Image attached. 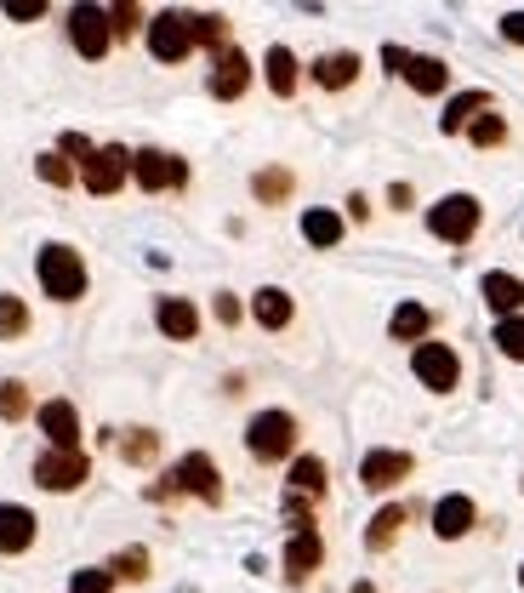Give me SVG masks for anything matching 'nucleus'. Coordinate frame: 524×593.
Returning <instances> with one entry per match:
<instances>
[{"label": "nucleus", "instance_id": "nucleus-1", "mask_svg": "<svg viewBox=\"0 0 524 593\" xmlns=\"http://www.w3.org/2000/svg\"><path fill=\"white\" fill-rule=\"evenodd\" d=\"M35 274H41V291L52 296V303H75V296H86V262H80L75 246H41Z\"/></svg>", "mask_w": 524, "mask_h": 593}, {"label": "nucleus", "instance_id": "nucleus-2", "mask_svg": "<svg viewBox=\"0 0 524 593\" xmlns=\"http://www.w3.org/2000/svg\"><path fill=\"white\" fill-rule=\"evenodd\" d=\"M245 445L256 463H285L297 451V417L291 411H256L251 428H245Z\"/></svg>", "mask_w": 524, "mask_h": 593}, {"label": "nucleus", "instance_id": "nucleus-3", "mask_svg": "<svg viewBox=\"0 0 524 593\" xmlns=\"http://www.w3.org/2000/svg\"><path fill=\"white\" fill-rule=\"evenodd\" d=\"M172 490H188V497H200V503H211V508H217V503H222V479H217V463H211L206 451H188L183 463L172 468V479L154 490V497H172Z\"/></svg>", "mask_w": 524, "mask_h": 593}, {"label": "nucleus", "instance_id": "nucleus-4", "mask_svg": "<svg viewBox=\"0 0 524 593\" xmlns=\"http://www.w3.org/2000/svg\"><path fill=\"white\" fill-rule=\"evenodd\" d=\"M428 235H439L445 246H468L479 235V201L473 194H445L428 212Z\"/></svg>", "mask_w": 524, "mask_h": 593}, {"label": "nucleus", "instance_id": "nucleus-5", "mask_svg": "<svg viewBox=\"0 0 524 593\" xmlns=\"http://www.w3.org/2000/svg\"><path fill=\"white\" fill-rule=\"evenodd\" d=\"M149 52L160 63H183L194 52V18L188 12H154L149 18Z\"/></svg>", "mask_w": 524, "mask_h": 593}, {"label": "nucleus", "instance_id": "nucleus-6", "mask_svg": "<svg viewBox=\"0 0 524 593\" xmlns=\"http://www.w3.org/2000/svg\"><path fill=\"white\" fill-rule=\"evenodd\" d=\"M131 177H138V188H149V194H166V188L188 183V166L166 149H138L131 154Z\"/></svg>", "mask_w": 524, "mask_h": 593}, {"label": "nucleus", "instance_id": "nucleus-7", "mask_svg": "<svg viewBox=\"0 0 524 593\" xmlns=\"http://www.w3.org/2000/svg\"><path fill=\"white\" fill-rule=\"evenodd\" d=\"M411 371H416L422 382H428L434 393H450L456 382H462V359H456V348H450V343H416Z\"/></svg>", "mask_w": 524, "mask_h": 593}, {"label": "nucleus", "instance_id": "nucleus-8", "mask_svg": "<svg viewBox=\"0 0 524 593\" xmlns=\"http://www.w3.org/2000/svg\"><path fill=\"white\" fill-rule=\"evenodd\" d=\"M91 474V463L80 451H41V463H35V485L41 490H80Z\"/></svg>", "mask_w": 524, "mask_h": 593}, {"label": "nucleus", "instance_id": "nucleus-9", "mask_svg": "<svg viewBox=\"0 0 524 593\" xmlns=\"http://www.w3.org/2000/svg\"><path fill=\"white\" fill-rule=\"evenodd\" d=\"M69 41H75V52L80 57H103L109 52V41H114V29H109V12L103 7H75L69 12Z\"/></svg>", "mask_w": 524, "mask_h": 593}, {"label": "nucleus", "instance_id": "nucleus-10", "mask_svg": "<svg viewBox=\"0 0 524 593\" xmlns=\"http://www.w3.org/2000/svg\"><path fill=\"white\" fill-rule=\"evenodd\" d=\"M131 177V154L120 149V143H109V149H97L86 166H80V183L91 188V194H114L120 183Z\"/></svg>", "mask_w": 524, "mask_h": 593}, {"label": "nucleus", "instance_id": "nucleus-11", "mask_svg": "<svg viewBox=\"0 0 524 593\" xmlns=\"http://www.w3.org/2000/svg\"><path fill=\"white\" fill-rule=\"evenodd\" d=\"M411 468H416L411 451H371L365 463H359V485L365 490H393L400 479H411Z\"/></svg>", "mask_w": 524, "mask_h": 593}, {"label": "nucleus", "instance_id": "nucleus-12", "mask_svg": "<svg viewBox=\"0 0 524 593\" xmlns=\"http://www.w3.org/2000/svg\"><path fill=\"white\" fill-rule=\"evenodd\" d=\"M41 434L52 440V451H80V411L69 400H46L41 406Z\"/></svg>", "mask_w": 524, "mask_h": 593}, {"label": "nucleus", "instance_id": "nucleus-13", "mask_svg": "<svg viewBox=\"0 0 524 593\" xmlns=\"http://www.w3.org/2000/svg\"><path fill=\"white\" fill-rule=\"evenodd\" d=\"M319 565H325L319 531H291V542H285V576H291V582H308Z\"/></svg>", "mask_w": 524, "mask_h": 593}, {"label": "nucleus", "instance_id": "nucleus-14", "mask_svg": "<svg viewBox=\"0 0 524 593\" xmlns=\"http://www.w3.org/2000/svg\"><path fill=\"white\" fill-rule=\"evenodd\" d=\"M473 519H479V508H473V497H439V508H434V537H445V542H456V537H468L473 531Z\"/></svg>", "mask_w": 524, "mask_h": 593}, {"label": "nucleus", "instance_id": "nucleus-15", "mask_svg": "<svg viewBox=\"0 0 524 593\" xmlns=\"http://www.w3.org/2000/svg\"><path fill=\"white\" fill-rule=\"evenodd\" d=\"M35 548V514L23 503H0V553H29Z\"/></svg>", "mask_w": 524, "mask_h": 593}, {"label": "nucleus", "instance_id": "nucleus-16", "mask_svg": "<svg viewBox=\"0 0 524 593\" xmlns=\"http://www.w3.org/2000/svg\"><path fill=\"white\" fill-rule=\"evenodd\" d=\"M245 86H251V57L240 46H228L217 57V69H211V97H222V104H228V97H240Z\"/></svg>", "mask_w": 524, "mask_h": 593}, {"label": "nucleus", "instance_id": "nucleus-17", "mask_svg": "<svg viewBox=\"0 0 524 593\" xmlns=\"http://www.w3.org/2000/svg\"><path fill=\"white\" fill-rule=\"evenodd\" d=\"M154 320H160V332H166L172 343H188L194 332H200V314H194V303H188V296H160Z\"/></svg>", "mask_w": 524, "mask_h": 593}, {"label": "nucleus", "instance_id": "nucleus-18", "mask_svg": "<svg viewBox=\"0 0 524 593\" xmlns=\"http://www.w3.org/2000/svg\"><path fill=\"white\" fill-rule=\"evenodd\" d=\"M479 291H484V303L496 309L502 320H513V314L524 309V280H518V274H502V269H496V274L479 280Z\"/></svg>", "mask_w": 524, "mask_h": 593}, {"label": "nucleus", "instance_id": "nucleus-19", "mask_svg": "<svg viewBox=\"0 0 524 593\" xmlns=\"http://www.w3.org/2000/svg\"><path fill=\"white\" fill-rule=\"evenodd\" d=\"M251 314H256L262 332H280V325H291V291H280V285H262V291L251 296Z\"/></svg>", "mask_w": 524, "mask_h": 593}, {"label": "nucleus", "instance_id": "nucleus-20", "mask_svg": "<svg viewBox=\"0 0 524 593\" xmlns=\"http://www.w3.org/2000/svg\"><path fill=\"white\" fill-rule=\"evenodd\" d=\"M314 80H319L325 91L353 86V80H359V57H353V52H325V57L314 63Z\"/></svg>", "mask_w": 524, "mask_h": 593}, {"label": "nucleus", "instance_id": "nucleus-21", "mask_svg": "<svg viewBox=\"0 0 524 593\" xmlns=\"http://www.w3.org/2000/svg\"><path fill=\"white\" fill-rule=\"evenodd\" d=\"M484 109H490V91H462V97H450V109L439 115V131H468Z\"/></svg>", "mask_w": 524, "mask_h": 593}, {"label": "nucleus", "instance_id": "nucleus-22", "mask_svg": "<svg viewBox=\"0 0 524 593\" xmlns=\"http://www.w3.org/2000/svg\"><path fill=\"white\" fill-rule=\"evenodd\" d=\"M405 80H411L422 97H439V91L450 86V69H445L439 57H411V63H405Z\"/></svg>", "mask_w": 524, "mask_h": 593}, {"label": "nucleus", "instance_id": "nucleus-23", "mask_svg": "<svg viewBox=\"0 0 524 593\" xmlns=\"http://www.w3.org/2000/svg\"><path fill=\"white\" fill-rule=\"evenodd\" d=\"M428 325H434V314L422 303H400L387 320V332H393V343H416V337H428Z\"/></svg>", "mask_w": 524, "mask_h": 593}, {"label": "nucleus", "instance_id": "nucleus-24", "mask_svg": "<svg viewBox=\"0 0 524 593\" xmlns=\"http://www.w3.org/2000/svg\"><path fill=\"white\" fill-rule=\"evenodd\" d=\"M262 69H269L274 97H291V91H297V57H291V46H269V57H262Z\"/></svg>", "mask_w": 524, "mask_h": 593}, {"label": "nucleus", "instance_id": "nucleus-25", "mask_svg": "<svg viewBox=\"0 0 524 593\" xmlns=\"http://www.w3.org/2000/svg\"><path fill=\"white\" fill-rule=\"evenodd\" d=\"M291 497H325V463L319 456H297V463H291Z\"/></svg>", "mask_w": 524, "mask_h": 593}, {"label": "nucleus", "instance_id": "nucleus-26", "mask_svg": "<svg viewBox=\"0 0 524 593\" xmlns=\"http://www.w3.org/2000/svg\"><path fill=\"white\" fill-rule=\"evenodd\" d=\"M303 240H308V246H337V240H342V217L325 212V206H319V212H303Z\"/></svg>", "mask_w": 524, "mask_h": 593}, {"label": "nucleus", "instance_id": "nucleus-27", "mask_svg": "<svg viewBox=\"0 0 524 593\" xmlns=\"http://www.w3.org/2000/svg\"><path fill=\"white\" fill-rule=\"evenodd\" d=\"M400 525H405V508H382L376 519H371V531H365V548H393V537H400Z\"/></svg>", "mask_w": 524, "mask_h": 593}, {"label": "nucleus", "instance_id": "nucleus-28", "mask_svg": "<svg viewBox=\"0 0 524 593\" xmlns=\"http://www.w3.org/2000/svg\"><path fill=\"white\" fill-rule=\"evenodd\" d=\"M29 332V309H23V296H12V291H0V337H23Z\"/></svg>", "mask_w": 524, "mask_h": 593}, {"label": "nucleus", "instance_id": "nucleus-29", "mask_svg": "<svg viewBox=\"0 0 524 593\" xmlns=\"http://www.w3.org/2000/svg\"><path fill=\"white\" fill-rule=\"evenodd\" d=\"M194 46H217V57H222L228 52V18H217V12L194 18Z\"/></svg>", "mask_w": 524, "mask_h": 593}, {"label": "nucleus", "instance_id": "nucleus-30", "mask_svg": "<svg viewBox=\"0 0 524 593\" xmlns=\"http://www.w3.org/2000/svg\"><path fill=\"white\" fill-rule=\"evenodd\" d=\"M468 138H473V149H496V143H507V120L484 109V115L468 126Z\"/></svg>", "mask_w": 524, "mask_h": 593}, {"label": "nucleus", "instance_id": "nucleus-31", "mask_svg": "<svg viewBox=\"0 0 524 593\" xmlns=\"http://www.w3.org/2000/svg\"><path fill=\"white\" fill-rule=\"evenodd\" d=\"M23 417H29V388L18 377H7L0 382V422H23Z\"/></svg>", "mask_w": 524, "mask_h": 593}, {"label": "nucleus", "instance_id": "nucleus-32", "mask_svg": "<svg viewBox=\"0 0 524 593\" xmlns=\"http://www.w3.org/2000/svg\"><path fill=\"white\" fill-rule=\"evenodd\" d=\"M120 456H125V463H154V456H160V434H149V428L125 434L120 440Z\"/></svg>", "mask_w": 524, "mask_h": 593}, {"label": "nucleus", "instance_id": "nucleus-33", "mask_svg": "<svg viewBox=\"0 0 524 593\" xmlns=\"http://www.w3.org/2000/svg\"><path fill=\"white\" fill-rule=\"evenodd\" d=\"M109 576L143 582V576H149V553H143V548H125V553H114V559H109Z\"/></svg>", "mask_w": 524, "mask_h": 593}, {"label": "nucleus", "instance_id": "nucleus-34", "mask_svg": "<svg viewBox=\"0 0 524 593\" xmlns=\"http://www.w3.org/2000/svg\"><path fill=\"white\" fill-rule=\"evenodd\" d=\"M35 172H41V183H52V188H69V183H75V166H69L63 154H41Z\"/></svg>", "mask_w": 524, "mask_h": 593}, {"label": "nucleus", "instance_id": "nucleus-35", "mask_svg": "<svg viewBox=\"0 0 524 593\" xmlns=\"http://www.w3.org/2000/svg\"><path fill=\"white\" fill-rule=\"evenodd\" d=\"M496 348H502L507 359H524V314H513V320L496 325Z\"/></svg>", "mask_w": 524, "mask_h": 593}, {"label": "nucleus", "instance_id": "nucleus-36", "mask_svg": "<svg viewBox=\"0 0 524 593\" xmlns=\"http://www.w3.org/2000/svg\"><path fill=\"white\" fill-rule=\"evenodd\" d=\"M256 201H285L291 194V172H256Z\"/></svg>", "mask_w": 524, "mask_h": 593}, {"label": "nucleus", "instance_id": "nucleus-37", "mask_svg": "<svg viewBox=\"0 0 524 593\" xmlns=\"http://www.w3.org/2000/svg\"><path fill=\"white\" fill-rule=\"evenodd\" d=\"M69 593H114V576L109 571H75Z\"/></svg>", "mask_w": 524, "mask_h": 593}, {"label": "nucleus", "instance_id": "nucleus-38", "mask_svg": "<svg viewBox=\"0 0 524 593\" xmlns=\"http://www.w3.org/2000/svg\"><path fill=\"white\" fill-rule=\"evenodd\" d=\"M7 18L12 23H35V18H46V0H7Z\"/></svg>", "mask_w": 524, "mask_h": 593}, {"label": "nucleus", "instance_id": "nucleus-39", "mask_svg": "<svg viewBox=\"0 0 524 593\" xmlns=\"http://www.w3.org/2000/svg\"><path fill=\"white\" fill-rule=\"evenodd\" d=\"M138 23H143L138 7H114V12H109V29H114V35H138Z\"/></svg>", "mask_w": 524, "mask_h": 593}, {"label": "nucleus", "instance_id": "nucleus-40", "mask_svg": "<svg viewBox=\"0 0 524 593\" xmlns=\"http://www.w3.org/2000/svg\"><path fill=\"white\" fill-rule=\"evenodd\" d=\"M211 309H217V320H222V325H234V320H240V296L217 291V303H211Z\"/></svg>", "mask_w": 524, "mask_h": 593}, {"label": "nucleus", "instance_id": "nucleus-41", "mask_svg": "<svg viewBox=\"0 0 524 593\" xmlns=\"http://www.w3.org/2000/svg\"><path fill=\"white\" fill-rule=\"evenodd\" d=\"M63 154H80V166H86V160H91L97 149H91V143L80 138V131H63Z\"/></svg>", "mask_w": 524, "mask_h": 593}, {"label": "nucleus", "instance_id": "nucleus-42", "mask_svg": "<svg viewBox=\"0 0 524 593\" xmlns=\"http://www.w3.org/2000/svg\"><path fill=\"white\" fill-rule=\"evenodd\" d=\"M502 35H507L513 46H524V12H507V18H502Z\"/></svg>", "mask_w": 524, "mask_h": 593}, {"label": "nucleus", "instance_id": "nucleus-43", "mask_svg": "<svg viewBox=\"0 0 524 593\" xmlns=\"http://www.w3.org/2000/svg\"><path fill=\"white\" fill-rule=\"evenodd\" d=\"M382 63L393 75H405V63H411V52H400V46H382Z\"/></svg>", "mask_w": 524, "mask_h": 593}, {"label": "nucleus", "instance_id": "nucleus-44", "mask_svg": "<svg viewBox=\"0 0 524 593\" xmlns=\"http://www.w3.org/2000/svg\"><path fill=\"white\" fill-rule=\"evenodd\" d=\"M353 593H376V587H371V582H353Z\"/></svg>", "mask_w": 524, "mask_h": 593}, {"label": "nucleus", "instance_id": "nucleus-45", "mask_svg": "<svg viewBox=\"0 0 524 593\" xmlns=\"http://www.w3.org/2000/svg\"><path fill=\"white\" fill-rule=\"evenodd\" d=\"M518 587H524V565H518Z\"/></svg>", "mask_w": 524, "mask_h": 593}]
</instances>
